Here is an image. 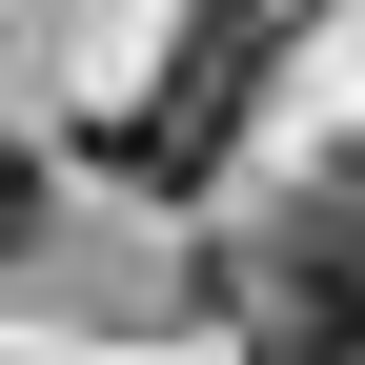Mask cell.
<instances>
[{
    "mask_svg": "<svg viewBox=\"0 0 365 365\" xmlns=\"http://www.w3.org/2000/svg\"><path fill=\"white\" fill-rule=\"evenodd\" d=\"M284 21H304V0H182L163 81L122 102V163H143V182H203V163H223V122L264 102V61H284Z\"/></svg>",
    "mask_w": 365,
    "mask_h": 365,
    "instance_id": "cell-1",
    "label": "cell"
},
{
    "mask_svg": "<svg viewBox=\"0 0 365 365\" xmlns=\"http://www.w3.org/2000/svg\"><path fill=\"white\" fill-rule=\"evenodd\" d=\"M244 365H365V304L284 284V264H244Z\"/></svg>",
    "mask_w": 365,
    "mask_h": 365,
    "instance_id": "cell-3",
    "label": "cell"
},
{
    "mask_svg": "<svg viewBox=\"0 0 365 365\" xmlns=\"http://www.w3.org/2000/svg\"><path fill=\"white\" fill-rule=\"evenodd\" d=\"M21 244H41V143L0 122V264H21Z\"/></svg>",
    "mask_w": 365,
    "mask_h": 365,
    "instance_id": "cell-4",
    "label": "cell"
},
{
    "mask_svg": "<svg viewBox=\"0 0 365 365\" xmlns=\"http://www.w3.org/2000/svg\"><path fill=\"white\" fill-rule=\"evenodd\" d=\"M264 264H284V284H325V304H365V143L284 203V244H264Z\"/></svg>",
    "mask_w": 365,
    "mask_h": 365,
    "instance_id": "cell-2",
    "label": "cell"
}]
</instances>
